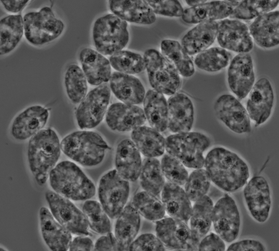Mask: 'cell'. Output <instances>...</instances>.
Listing matches in <instances>:
<instances>
[{
    "label": "cell",
    "instance_id": "6da1fadb",
    "mask_svg": "<svg viewBox=\"0 0 279 251\" xmlns=\"http://www.w3.org/2000/svg\"><path fill=\"white\" fill-rule=\"evenodd\" d=\"M204 164L211 180L227 192L242 187L249 177L245 162L236 154L222 147L215 148L210 151Z\"/></svg>",
    "mask_w": 279,
    "mask_h": 251
},
{
    "label": "cell",
    "instance_id": "7a4b0ae2",
    "mask_svg": "<svg viewBox=\"0 0 279 251\" xmlns=\"http://www.w3.org/2000/svg\"><path fill=\"white\" fill-rule=\"evenodd\" d=\"M60 143L51 129H43L31 137L28 156L30 169L38 185L46 183L60 154Z\"/></svg>",
    "mask_w": 279,
    "mask_h": 251
},
{
    "label": "cell",
    "instance_id": "3957f363",
    "mask_svg": "<svg viewBox=\"0 0 279 251\" xmlns=\"http://www.w3.org/2000/svg\"><path fill=\"white\" fill-rule=\"evenodd\" d=\"M54 191L70 200H88L96 193L94 184L74 163L64 161L58 164L49 175Z\"/></svg>",
    "mask_w": 279,
    "mask_h": 251
},
{
    "label": "cell",
    "instance_id": "277c9868",
    "mask_svg": "<svg viewBox=\"0 0 279 251\" xmlns=\"http://www.w3.org/2000/svg\"><path fill=\"white\" fill-rule=\"evenodd\" d=\"M60 147L67 157L87 167L99 164L106 151L111 149L99 134L86 131H76L68 135L62 140Z\"/></svg>",
    "mask_w": 279,
    "mask_h": 251
},
{
    "label": "cell",
    "instance_id": "5b68a950",
    "mask_svg": "<svg viewBox=\"0 0 279 251\" xmlns=\"http://www.w3.org/2000/svg\"><path fill=\"white\" fill-rule=\"evenodd\" d=\"M92 37L96 50L104 56H111L127 44V23L112 13L101 16L94 23Z\"/></svg>",
    "mask_w": 279,
    "mask_h": 251
},
{
    "label": "cell",
    "instance_id": "8992f818",
    "mask_svg": "<svg viewBox=\"0 0 279 251\" xmlns=\"http://www.w3.org/2000/svg\"><path fill=\"white\" fill-rule=\"evenodd\" d=\"M209 139L198 132H185L171 135L165 140V148L171 156L186 166L199 169L204 164V151L209 146Z\"/></svg>",
    "mask_w": 279,
    "mask_h": 251
},
{
    "label": "cell",
    "instance_id": "52a82bcc",
    "mask_svg": "<svg viewBox=\"0 0 279 251\" xmlns=\"http://www.w3.org/2000/svg\"><path fill=\"white\" fill-rule=\"evenodd\" d=\"M143 57L154 89L170 96L178 92L181 84V76L161 52L150 49L145 51Z\"/></svg>",
    "mask_w": 279,
    "mask_h": 251
},
{
    "label": "cell",
    "instance_id": "ba28073f",
    "mask_svg": "<svg viewBox=\"0 0 279 251\" xmlns=\"http://www.w3.org/2000/svg\"><path fill=\"white\" fill-rule=\"evenodd\" d=\"M23 18L25 36L34 45H42L54 40L64 29L63 23L56 17L49 7H44L38 11L28 12Z\"/></svg>",
    "mask_w": 279,
    "mask_h": 251
},
{
    "label": "cell",
    "instance_id": "9c48e42d",
    "mask_svg": "<svg viewBox=\"0 0 279 251\" xmlns=\"http://www.w3.org/2000/svg\"><path fill=\"white\" fill-rule=\"evenodd\" d=\"M129 181L116 170L101 178L98 188L100 202L110 218H117L126 206L130 192Z\"/></svg>",
    "mask_w": 279,
    "mask_h": 251
},
{
    "label": "cell",
    "instance_id": "30bf717a",
    "mask_svg": "<svg viewBox=\"0 0 279 251\" xmlns=\"http://www.w3.org/2000/svg\"><path fill=\"white\" fill-rule=\"evenodd\" d=\"M45 197L53 216L71 234H89V227L84 213L70 200L51 191L46 192Z\"/></svg>",
    "mask_w": 279,
    "mask_h": 251
},
{
    "label": "cell",
    "instance_id": "8fae6325",
    "mask_svg": "<svg viewBox=\"0 0 279 251\" xmlns=\"http://www.w3.org/2000/svg\"><path fill=\"white\" fill-rule=\"evenodd\" d=\"M156 222V235L165 248L179 250H198L200 240L185 222L170 216Z\"/></svg>",
    "mask_w": 279,
    "mask_h": 251
},
{
    "label": "cell",
    "instance_id": "7c38bea8",
    "mask_svg": "<svg viewBox=\"0 0 279 251\" xmlns=\"http://www.w3.org/2000/svg\"><path fill=\"white\" fill-rule=\"evenodd\" d=\"M110 95V87L105 83L98 86L85 96L76 112V118L80 128H93L99 124L106 111Z\"/></svg>",
    "mask_w": 279,
    "mask_h": 251
},
{
    "label": "cell",
    "instance_id": "4fadbf2b",
    "mask_svg": "<svg viewBox=\"0 0 279 251\" xmlns=\"http://www.w3.org/2000/svg\"><path fill=\"white\" fill-rule=\"evenodd\" d=\"M212 223L217 234L225 241L231 243L239 233L240 218L234 200L226 194L214 206Z\"/></svg>",
    "mask_w": 279,
    "mask_h": 251
},
{
    "label": "cell",
    "instance_id": "5bb4252c",
    "mask_svg": "<svg viewBox=\"0 0 279 251\" xmlns=\"http://www.w3.org/2000/svg\"><path fill=\"white\" fill-rule=\"evenodd\" d=\"M214 109L219 119L233 132L241 134L250 132V119L247 110L234 96L221 95L215 102Z\"/></svg>",
    "mask_w": 279,
    "mask_h": 251
},
{
    "label": "cell",
    "instance_id": "9a60e30c",
    "mask_svg": "<svg viewBox=\"0 0 279 251\" xmlns=\"http://www.w3.org/2000/svg\"><path fill=\"white\" fill-rule=\"evenodd\" d=\"M217 22L216 38L221 47L239 53H248L252 49L253 40L245 24L226 19Z\"/></svg>",
    "mask_w": 279,
    "mask_h": 251
},
{
    "label": "cell",
    "instance_id": "2e32d148",
    "mask_svg": "<svg viewBox=\"0 0 279 251\" xmlns=\"http://www.w3.org/2000/svg\"><path fill=\"white\" fill-rule=\"evenodd\" d=\"M227 76L232 91L240 99L246 97L254 85L255 78L250 55L242 53L235 56L229 64Z\"/></svg>",
    "mask_w": 279,
    "mask_h": 251
},
{
    "label": "cell",
    "instance_id": "e0dca14e",
    "mask_svg": "<svg viewBox=\"0 0 279 251\" xmlns=\"http://www.w3.org/2000/svg\"><path fill=\"white\" fill-rule=\"evenodd\" d=\"M167 104V128L175 133L189 132L195 117L194 104L190 97L178 92L170 96Z\"/></svg>",
    "mask_w": 279,
    "mask_h": 251
},
{
    "label": "cell",
    "instance_id": "ac0fdd59",
    "mask_svg": "<svg viewBox=\"0 0 279 251\" xmlns=\"http://www.w3.org/2000/svg\"><path fill=\"white\" fill-rule=\"evenodd\" d=\"M243 193L252 217L259 222L265 221L271 204L270 188L266 179L262 176L253 177L247 183Z\"/></svg>",
    "mask_w": 279,
    "mask_h": 251
},
{
    "label": "cell",
    "instance_id": "d6986e66",
    "mask_svg": "<svg viewBox=\"0 0 279 251\" xmlns=\"http://www.w3.org/2000/svg\"><path fill=\"white\" fill-rule=\"evenodd\" d=\"M274 100L273 89L267 78L259 79L254 84L249 93L246 110L250 119L258 126L269 117Z\"/></svg>",
    "mask_w": 279,
    "mask_h": 251
},
{
    "label": "cell",
    "instance_id": "ffe728a7",
    "mask_svg": "<svg viewBox=\"0 0 279 251\" xmlns=\"http://www.w3.org/2000/svg\"><path fill=\"white\" fill-rule=\"evenodd\" d=\"M50 116L49 110L35 105L25 109L17 115L13 122L11 133L16 139L24 140L43 129Z\"/></svg>",
    "mask_w": 279,
    "mask_h": 251
},
{
    "label": "cell",
    "instance_id": "44dd1931",
    "mask_svg": "<svg viewBox=\"0 0 279 251\" xmlns=\"http://www.w3.org/2000/svg\"><path fill=\"white\" fill-rule=\"evenodd\" d=\"M146 118L144 111L133 105L117 103L109 107L106 121L112 130L119 132L134 130L141 126Z\"/></svg>",
    "mask_w": 279,
    "mask_h": 251
},
{
    "label": "cell",
    "instance_id": "7402d4cb",
    "mask_svg": "<svg viewBox=\"0 0 279 251\" xmlns=\"http://www.w3.org/2000/svg\"><path fill=\"white\" fill-rule=\"evenodd\" d=\"M39 217L42 236L49 248L54 251L69 250L72 240L71 233L55 219L46 207L40 208Z\"/></svg>",
    "mask_w": 279,
    "mask_h": 251
},
{
    "label": "cell",
    "instance_id": "603a6c76",
    "mask_svg": "<svg viewBox=\"0 0 279 251\" xmlns=\"http://www.w3.org/2000/svg\"><path fill=\"white\" fill-rule=\"evenodd\" d=\"M79 58L89 84L98 86L110 80L111 66L109 60L104 55L96 50L86 48L81 50Z\"/></svg>",
    "mask_w": 279,
    "mask_h": 251
},
{
    "label": "cell",
    "instance_id": "cb8c5ba5",
    "mask_svg": "<svg viewBox=\"0 0 279 251\" xmlns=\"http://www.w3.org/2000/svg\"><path fill=\"white\" fill-rule=\"evenodd\" d=\"M234 8L228 1H207L184 10L181 17L184 22L189 24L216 21L230 16Z\"/></svg>",
    "mask_w": 279,
    "mask_h": 251
},
{
    "label": "cell",
    "instance_id": "d4e9b609",
    "mask_svg": "<svg viewBox=\"0 0 279 251\" xmlns=\"http://www.w3.org/2000/svg\"><path fill=\"white\" fill-rule=\"evenodd\" d=\"M108 3L112 13L127 22L149 25L156 20L145 0H109Z\"/></svg>",
    "mask_w": 279,
    "mask_h": 251
},
{
    "label": "cell",
    "instance_id": "484cf974",
    "mask_svg": "<svg viewBox=\"0 0 279 251\" xmlns=\"http://www.w3.org/2000/svg\"><path fill=\"white\" fill-rule=\"evenodd\" d=\"M115 163L118 173L128 181H135L139 177L142 164L140 151L132 141L125 139L118 144Z\"/></svg>",
    "mask_w": 279,
    "mask_h": 251
},
{
    "label": "cell",
    "instance_id": "4316f807",
    "mask_svg": "<svg viewBox=\"0 0 279 251\" xmlns=\"http://www.w3.org/2000/svg\"><path fill=\"white\" fill-rule=\"evenodd\" d=\"M161 201L169 216L184 222L190 219L192 208L191 200L179 185L170 182L165 184Z\"/></svg>",
    "mask_w": 279,
    "mask_h": 251
},
{
    "label": "cell",
    "instance_id": "83f0119b",
    "mask_svg": "<svg viewBox=\"0 0 279 251\" xmlns=\"http://www.w3.org/2000/svg\"><path fill=\"white\" fill-rule=\"evenodd\" d=\"M279 12L271 11L256 18L249 28L250 33L260 46L269 48L279 43Z\"/></svg>",
    "mask_w": 279,
    "mask_h": 251
},
{
    "label": "cell",
    "instance_id": "f1b7e54d",
    "mask_svg": "<svg viewBox=\"0 0 279 251\" xmlns=\"http://www.w3.org/2000/svg\"><path fill=\"white\" fill-rule=\"evenodd\" d=\"M110 88L115 96L125 103H141L145 96L144 88L136 77L118 71L111 75Z\"/></svg>",
    "mask_w": 279,
    "mask_h": 251
},
{
    "label": "cell",
    "instance_id": "f546056e",
    "mask_svg": "<svg viewBox=\"0 0 279 251\" xmlns=\"http://www.w3.org/2000/svg\"><path fill=\"white\" fill-rule=\"evenodd\" d=\"M217 29L216 21L197 24L184 35L181 44L189 56L197 55L213 44L216 38Z\"/></svg>",
    "mask_w": 279,
    "mask_h": 251
},
{
    "label": "cell",
    "instance_id": "4dcf8cb0",
    "mask_svg": "<svg viewBox=\"0 0 279 251\" xmlns=\"http://www.w3.org/2000/svg\"><path fill=\"white\" fill-rule=\"evenodd\" d=\"M117 218L114 235L121 251L128 250L139 230L140 215L131 203L125 206Z\"/></svg>",
    "mask_w": 279,
    "mask_h": 251
},
{
    "label": "cell",
    "instance_id": "1f68e13d",
    "mask_svg": "<svg viewBox=\"0 0 279 251\" xmlns=\"http://www.w3.org/2000/svg\"><path fill=\"white\" fill-rule=\"evenodd\" d=\"M145 114L152 128L158 132L167 128V104L162 93L154 89L148 91L144 99Z\"/></svg>",
    "mask_w": 279,
    "mask_h": 251
},
{
    "label": "cell",
    "instance_id": "d6a6232c",
    "mask_svg": "<svg viewBox=\"0 0 279 251\" xmlns=\"http://www.w3.org/2000/svg\"><path fill=\"white\" fill-rule=\"evenodd\" d=\"M131 137L139 151L147 157H155L163 154L165 140L152 128L140 126L133 131Z\"/></svg>",
    "mask_w": 279,
    "mask_h": 251
},
{
    "label": "cell",
    "instance_id": "836d02e7",
    "mask_svg": "<svg viewBox=\"0 0 279 251\" xmlns=\"http://www.w3.org/2000/svg\"><path fill=\"white\" fill-rule=\"evenodd\" d=\"M160 48L162 54L174 66L181 76L188 78L194 74L193 61L178 41L163 40Z\"/></svg>",
    "mask_w": 279,
    "mask_h": 251
},
{
    "label": "cell",
    "instance_id": "e575fe53",
    "mask_svg": "<svg viewBox=\"0 0 279 251\" xmlns=\"http://www.w3.org/2000/svg\"><path fill=\"white\" fill-rule=\"evenodd\" d=\"M213 207L212 200L206 195L196 201L192 208L190 218V228L194 237L199 240L210 228Z\"/></svg>",
    "mask_w": 279,
    "mask_h": 251
},
{
    "label": "cell",
    "instance_id": "d590c367",
    "mask_svg": "<svg viewBox=\"0 0 279 251\" xmlns=\"http://www.w3.org/2000/svg\"><path fill=\"white\" fill-rule=\"evenodd\" d=\"M23 18L20 14L10 15L0 21V54L12 51L21 40L24 33Z\"/></svg>",
    "mask_w": 279,
    "mask_h": 251
},
{
    "label": "cell",
    "instance_id": "8d00e7d4",
    "mask_svg": "<svg viewBox=\"0 0 279 251\" xmlns=\"http://www.w3.org/2000/svg\"><path fill=\"white\" fill-rule=\"evenodd\" d=\"M140 183L144 190L157 196L165 185L161 164L154 157H147L142 164L139 176Z\"/></svg>",
    "mask_w": 279,
    "mask_h": 251
},
{
    "label": "cell",
    "instance_id": "74e56055",
    "mask_svg": "<svg viewBox=\"0 0 279 251\" xmlns=\"http://www.w3.org/2000/svg\"><path fill=\"white\" fill-rule=\"evenodd\" d=\"M231 54L220 47L208 48L197 54L193 61L199 69L208 72L219 71L226 67L230 61Z\"/></svg>",
    "mask_w": 279,
    "mask_h": 251
},
{
    "label": "cell",
    "instance_id": "f35d334b",
    "mask_svg": "<svg viewBox=\"0 0 279 251\" xmlns=\"http://www.w3.org/2000/svg\"><path fill=\"white\" fill-rule=\"evenodd\" d=\"M87 80L82 70L75 64L69 65L64 75V84L66 93L73 103L81 102L86 95Z\"/></svg>",
    "mask_w": 279,
    "mask_h": 251
},
{
    "label": "cell",
    "instance_id": "ab89813d",
    "mask_svg": "<svg viewBox=\"0 0 279 251\" xmlns=\"http://www.w3.org/2000/svg\"><path fill=\"white\" fill-rule=\"evenodd\" d=\"M132 204L140 215L149 221L160 220L166 212L162 201L156 195L144 190L135 195Z\"/></svg>",
    "mask_w": 279,
    "mask_h": 251
},
{
    "label": "cell",
    "instance_id": "60d3db41",
    "mask_svg": "<svg viewBox=\"0 0 279 251\" xmlns=\"http://www.w3.org/2000/svg\"><path fill=\"white\" fill-rule=\"evenodd\" d=\"M82 209L89 227L93 231L103 234L110 232L109 217L100 202L87 200L84 203Z\"/></svg>",
    "mask_w": 279,
    "mask_h": 251
},
{
    "label": "cell",
    "instance_id": "b9f144b4",
    "mask_svg": "<svg viewBox=\"0 0 279 251\" xmlns=\"http://www.w3.org/2000/svg\"><path fill=\"white\" fill-rule=\"evenodd\" d=\"M277 0H245L235 7L231 18L249 20L271 11L277 6Z\"/></svg>",
    "mask_w": 279,
    "mask_h": 251
},
{
    "label": "cell",
    "instance_id": "7bdbcfd3",
    "mask_svg": "<svg viewBox=\"0 0 279 251\" xmlns=\"http://www.w3.org/2000/svg\"><path fill=\"white\" fill-rule=\"evenodd\" d=\"M111 66L117 71L132 74L140 73L146 69L144 58L140 55L122 50L110 56Z\"/></svg>",
    "mask_w": 279,
    "mask_h": 251
},
{
    "label": "cell",
    "instance_id": "ee69618b",
    "mask_svg": "<svg viewBox=\"0 0 279 251\" xmlns=\"http://www.w3.org/2000/svg\"><path fill=\"white\" fill-rule=\"evenodd\" d=\"M211 181L206 170L199 169L193 172L185 183V191L190 200L195 202L206 195Z\"/></svg>",
    "mask_w": 279,
    "mask_h": 251
},
{
    "label": "cell",
    "instance_id": "f6af8a7d",
    "mask_svg": "<svg viewBox=\"0 0 279 251\" xmlns=\"http://www.w3.org/2000/svg\"><path fill=\"white\" fill-rule=\"evenodd\" d=\"M164 175L170 182L181 185L186 182L188 174L182 163L178 160L168 154L163 157L161 163Z\"/></svg>",
    "mask_w": 279,
    "mask_h": 251
},
{
    "label": "cell",
    "instance_id": "bcb514c9",
    "mask_svg": "<svg viewBox=\"0 0 279 251\" xmlns=\"http://www.w3.org/2000/svg\"><path fill=\"white\" fill-rule=\"evenodd\" d=\"M145 1L156 15L170 17H181L184 11L181 4L178 0H145Z\"/></svg>",
    "mask_w": 279,
    "mask_h": 251
},
{
    "label": "cell",
    "instance_id": "7dc6e473",
    "mask_svg": "<svg viewBox=\"0 0 279 251\" xmlns=\"http://www.w3.org/2000/svg\"><path fill=\"white\" fill-rule=\"evenodd\" d=\"M165 248L157 236L145 233L135 238L130 245V251H164Z\"/></svg>",
    "mask_w": 279,
    "mask_h": 251
},
{
    "label": "cell",
    "instance_id": "c3c4849f",
    "mask_svg": "<svg viewBox=\"0 0 279 251\" xmlns=\"http://www.w3.org/2000/svg\"><path fill=\"white\" fill-rule=\"evenodd\" d=\"M226 246L223 240L218 234L211 233L199 242L198 250L225 251Z\"/></svg>",
    "mask_w": 279,
    "mask_h": 251
},
{
    "label": "cell",
    "instance_id": "681fc988",
    "mask_svg": "<svg viewBox=\"0 0 279 251\" xmlns=\"http://www.w3.org/2000/svg\"><path fill=\"white\" fill-rule=\"evenodd\" d=\"M94 251H121L114 234L110 232L99 237L94 244Z\"/></svg>",
    "mask_w": 279,
    "mask_h": 251
},
{
    "label": "cell",
    "instance_id": "f907efd6",
    "mask_svg": "<svg viewBox=\"0 0 279 251\" xmlns=\"http://www.w3.org/2000/svg\"><path fill=\"white\" fill-rule=\"evenodd\" d=\"M226 250L265 251V248L259 241L252 239H245L232 243L228 246Z\"/></svg>",
    "mask_w": 279,
    "mask_h": 251
},
{
    "label": "cell",
    "instance_id": "816d5d0a",
    "mask_svg": "<svg viewBox=\"0 0 279 251\" xmlns=\"http://www.w3.org/2000/svg\"><path fill=\"white\" fill-rule=\"evenodd\" d=\"M94 244L88 235H78L72 239L69 250L70 251H92Z\"/></svg>",
    "mask_w": 279,
    "mask_h": 251
},
{
    "label": "cell",
    "instance_id": "f5cc1de1",
    "mask_svg": "<svg viewBox=\"0 0 279 251\" xmlns=\"http://www.w3.org/2000/svg\"><path fill=\"white\" fill-rule=\"evenodd\" d=\"M5 8L8 11L16 13L20 11L29 0H1Z\"/></svg>",
    "mask_w": 279,
    "mask_h": 251
},
{
    "label": "cell",
    "instance_id": "db71d44e",
    "mask_svg": "<svg viewBox=\"0 0 279 251\" xmlns=\"http://www.w3.org/2000/svg\"><path fill=\"white\" fill-rule=\"evenodd\" d=\"M207 0H186L185 2L186 4L190 7H193L197 6L202 4H203L206 2Z\"/></svg>",
    "mask_w": 279,
    "mask_h": 251
}]
</instances>
